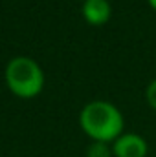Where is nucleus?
<instances>
[{"label":"nucleus","instance_id":"f257e3e1","mask_svg":"<svg viewBox=\"0 0 156 157\" xmlns=\"http://www.w3.org/2000/svg\"><path fill=\"white\" fill-rule=\"evenodd\" d=\"M79 126L92 141L112 144L123 133L125 119L116 104L109 101H92L81 110Z\"/></svg>","mask_w":156,"mask_h":157},{"label":"nucleus","instance_id":"f03ea898","mask_svg":"<svg viewBox=\"0 0 156 157\" xmlns=\"http://www.w3.org/2000/svg\"><path fill=\"white\" fill-rule=\"evenodd\" d=\"M9 91L20 99H33L44 88V71L31 57H15L6 64L4 71Z\"/></svg>","mask_w":156,"mask_h":157},{"label":"nucleus","instance_id":"7ed1b4c3","mask_svg":"<svg viewBox=\"0 0 156 157\" xmlns=\"http://www.w3.org/2000/svg\"><path fill=\"white\" fill-rule=\"evenodd\" d=\"M149 152L147 141L132 132H123L112 143L114 157H145Z\"/></svg>","mask_w":156,"mask_h":157},{"label":"nucleus","instance_id":"20e7f679","mask_svg":"<svg viewBox=\"0 0 156 157\" xmlns=\"http://www.w3.org/2000/svg\"><path fill=\"white\" fill-rule=\"evenodd\" d=\"M81 13L90 26H103L110 20L112 6L109 0H83Z\"/></svg>","mask_w":156,"mask_h":157},{"label":"nucleus","instance_id":"39448f33","mask_svg":"<svg viewBox=\"0 0 156 157\" xmlns=\"http://www.w3.org/2000/svg\"><path fill=\"white\" fill-rule=\"evenodd\" d=\"M112 144L109 143H96L92 141V144L86 150V157H112Z\"/></svg>","mask_w":156,"mask_h":157},{"label":"nucleus","instance_id":"423d86ee","mask_svg":"<svg viewBox=\"0 0 156 157\" xmlns=\"http://www.w3.org/2000/svg\"><path fill=\"white\" fill-rule=\"evenodd\" d=\"M145 99H147L149 106H151L153 110H156V78L149 82V86H147V90H145Z\"/></svg>","mask_w":156,"mask_h":157},{"label":"nucleus","instance_id":"0eeeda50","mask_svg":"<svg viewBox=\"0 0 156 157\" xmlns=\"http://www.w3.org/2000/svg\"><path fill=\"white\" fill-rule=\"evenodd\" d=\"M147 2H149V6H151V7L156 11V0H147Z\"/></svg>","mask_w":156,"mask_h":157}]
</instances>
